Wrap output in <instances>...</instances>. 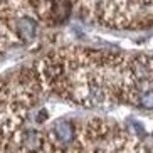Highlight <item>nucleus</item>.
<instances>
[{
  "label": "nucleus",
  "mask_w": 153,
  "mask_h": 153,
  "mask_svg": "<svg viewBox=\"0 0 153 153\" xmlns=\"http://www.w3.org/2000/svg\"><path fill=\"white\" fill-rule=\"evenodd\" d=\"M52 135H54V141L57 145H71L76 138V128L74 125L66 120H59L52 126Z\"/></svg>",
  "instance_id": "nucleus-1"
}]
</instances>
